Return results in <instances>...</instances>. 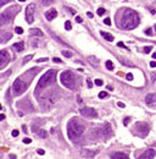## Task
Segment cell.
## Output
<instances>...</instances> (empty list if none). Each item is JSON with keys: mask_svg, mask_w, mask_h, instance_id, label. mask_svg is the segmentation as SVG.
<instances>
[{"mask_svg": "<svg viewBox=\"0 0 156 159\" xmlns=\"http://www.w3.org/2000/svg\"><path fill=\"white\" fill-rule=\"evenodd\" d=\"M123 29H133L139 25V16L133 10H126L119 22Z\"/></svg>", "mask_w": 156, "mask_h": 159, "instance_id": "1", "label": "cell"}, {"mask_svg": "<svg viewBox=\"0 0 156 159\" xmlns=\"http://www.w3.org/2000/svg\"><path fill=\"white\" fill-rule=\"evenodd\" d=\"M84 130H85V127H84L83 124L79 122L77 119L70 120V122H68V125H67V135H68V138H70L71 141H75V142H76V141L82 136V134L84 132Z\"/></svg>", "mask_w": 156, "mask_h": 159, "instance_id": "2", "label": "cell"}, {"mask_svg": "<svg viewBox=\"0 0 156 159\" xmlns=\"http://www.w3.org/2000/svg\"><path fill=\"white\" fill-rule=\"evenodd\" d=\"M55 76H56V70H49V71H46V72L40 77L36 92H38L39 89H43V88L48 87L49 84H51V83L55 81Z\"/></svg>", "mask_w": 156, "mask_h": 159, "instance_id": "3", "label": "cell"}, {"mask_svg": "<svg viewBox=\"0 0 156 159\" xmlns=\"http://www.w3.org/2000/svg\"><path fill=\"white\" fill-rule=\"evenodd\" d=\"M60 81H61L62 84H64V87H66V88H68V89H73L75 86H76L75 76H73V74H72L71 71H68V70L61 72V75H60Z\"/></svg>", "mask_w": 156, "mask_h": 159, "instance_id": "4", "label": "cell"}, {"mask_svg": "<svg viewBox=\"0 0 156 159\" xmlns=\"http://www.w3.org/2000/svg\"><path fill=\"white\" fill-rule=\"evenodd\" d=\"M18 10H20L18 6H12V8L4 10L2 12V25H8L9 22H11V20L15 17V15L18 12Z\"/></svg>", "mask_w": 156, "mask_h": 159, "instance_id": "5", "label": "cell"}, {"mask_svg": "<svg viewBox=\"0 0 156 159\" xmlns=\"http://www.w3.org/2000/svg\"><path fill=\"white\" fill-rule=\"evenodd\" d=\"M12 89H14L15 94H22L27 91V83L23 80L17 78V80H15V82L12 84Z\"/></svg>", "mask_w": 156, "mask_h": 159, "instance_id": "6", "label": "cell"}, {"mask_svg": "<svg viewBox=\"0 0 156 159\" xmlns=\"http://www.w3.org/2000/svg\"><path fill=\"white\" fill-rule=\"evenodd\" d=\"M79 114L84 118H89V119H95L98 116V113L94 108H82L79 109Z\"/></svg>", "mask_w": 156, "mask_h": 159, "instance_id": "7", "label": "cell"}, {"mask_svg": "<svg viewBox=\"0 0 156 159\" xmlns=\"http://www.w3.org/2000/svg\"><path fill=\"white\" fill-rule=\"evenodd\" d=\"M34 10H36V5L30 4L27 6L26 9V20L28 23H32L34 21Z\"/></svg>", "mask_w": 156, "mask_h": 159, "instance_id": "8", "label": "cell"}, {"mask_svg": "<svg viewBox=\"0 0 156 159\" xmlns=\"http://www.w3.org/2000/svg\"><path fill=\"white\" fill-rule=\"evenodd\" d=\"M10 61V55L8 53V50H2V54H0V68H5L6 64Z\"/></svg>", "mask_w": 156, "mask_h": 159, "instance_id": "9", "label": "cell"}, {"mask_svg": "<svg viewBox=\"0 0 156 159\" xmlns=\"http://www.w3.org/2000/svg\"><path fill=\"white\" fill-rule=\"evenodd\" d=\"M155 155H156V151H155V149H152V148H150V149L145 151L142 155H139V158H138V159H154V158H155Z\"/></svg>", "mask_w": 156, "mask_h": 159, "instance_id": "10", "label": "cell"}, {"mask_svg": "<svg viewBox=\"0 0 156 159\" xmlns=\"http://www.w3.org/2000/svg\"><path fill=\"white\" fill-rule=\"evenodd\" d=\"M137 130L142 131V136L140 137H145V135L149 132V125L146 124H137Z\"/></svg>", "mask_w": 156, "mask_h": 159, "instance_id": "11", "label": "cell"}, {"mask_svg": "<svg viewBox=\"0 0 156 159\" xmlns=\"http://www.w3.org/2000/svg\"><path fill=\"white\" fill-rule=\"evenodd\" d=\"M145 102H146V104H148V105L154 107V105L156 104V95H155L154 93L148 94V95H146V98H145Z\"/></svg>", "mask_w": 156, "mask_h": 159, "instance_id": "12", "label": "cell"}, {"mask_svg": "<svg viewBox=\"0 0 156 159\" xmlns=\"http://www.w3.org/2000/svg\"><path fill=\"white\" fill-rule=\"evenodd\" d=\"M56 16H57V11H56L55 9H50L49 11H46V12H45V17H46V20H48V21L54 20Z\"/></svg>", "mask_w": 156, "mask_h": 159, "instance_id": "13", "label": "cell"}, {"mask_svg": "<svg viewBox=\"0 0 156 159\" xmlns=\"http://www.w3.org/2000/svg\"><path fill=\"white\" fill-rule=\"evenodd\" d=\"M59 98H60V95L54 91V92H51V93L49 94V99H48V101H49L50 104H54V103H56V102L59 101Z\"/></svg>", "mask_w": 156, "mask_h": 159, "instance_id": "14", "label": "cell"}, {"mask_svg": "<svg viewBox=\"0 0 156 159\" xmlns=\"http://www.w3.org/2000/svg\"><path fill=\"white\" fill-rule=\"evenodd\" d=\"M111 159H129V158L127 154L121 153V152H116V153L111 154Z\"/></svg>", "mask_w": 156, "mask_h": 159, "instance_id": "15", "label": "cell"}, {"mask_svg": "<svg viewBox=\"0 0 156 159\" xmlns=\"http://www.w3.org/2000/svg\"><path fill=\"white\" fill-rule=\"evenodd\" d=\"M30 36H37V37H42L43 36V32L39 29V28H32L29 32Z\"/></svg>", "mask_w": 156, "mask_h": 159, "instance_id": "16", "label": "cell"}, {"mask_svg": "<svg viewBox=\"0 0 156 159\" xmlns=\"http://www.w3.org/2000/svg\"><path fill=\"white\" fill-rule=\"evenodd\" d=\"M14 49L16 51H22L24 49V43L23 42H18V43H15L14 44Z\"/></svg>", "mask_w": 156, "mask_h": 159, "instance_id": "17", "label": "cell"}, {"mask_svg": "<svg viewBox=\"0 0 156 159\" xmlns=\"http://www.w3.org/2000/svg\"><path fill=\"white\" fill-rule=\"evenodd\" d=\"M100 35L106 39V41H109V42H112L113 41V36L112 35H110V33H106V32H104V31H101L100 32Z\"/></svg>", "mask_w": 156, "mask_h": 159, "instance_id": "18", "label": "cell"}, {"mask_svg": "<svg viewBox=\"0 0 156 159\" xmlns=\"http://www.w3.org/2000/svg\"><path fill=\"white\" fill-rule=\"evenodd\" d=\"M97 152L94 151V152H91V151H85V149H83L82 151V154L84 155V157H87V158H91V157H94V154H95Z\"/></svg>", "mask_w": 156, "mask_h": 159, "instance_id": "19", "label": "cell"}, {"mask_svg": "<svg viewBox=\"0 0 156 159\" xmlns=\"http://www.w3.org/2000/svg\"><path fill=\"white\" fill-rule=\"evenodd\" d=\"M11 37H12V35H11V33H3V35H2V42H3V43H5V42H8Z\"/></svg>", "mask_w": 156, "mask_h": 159, "instance_id": "20", "label": "cell"}, {"mask_svg": "<svg viewBox=\"0 0 156 159\" xmlns=\"http://www.w3.org/2000/svg\"><path fill=\"white\" fill-rule=\"evenodd\" d=\"M38 135H39V137H42V138H46V137H48V132H46L45 130H39V131H38Z\"/></svg>", "mask_w": 156, "mask_h": 159, "instance_id": "21", "label": "cell"}, {"mask_svg": "<svg viewBox=\"0 0 156 159\" xmlns=\"http://www.w3.org/2000/svg\"><path fill=\"white\" fill-rule=\"evenodd\" d=\"M105 12H106V10H105L104 8H99V9H98V11H97V14H98L99 16H103Z\"/></svg>", "mask_w": 156, "mask_h": 159, "instance_id": "22", "label": "cell"}, {"mask_svg": "<svg viewBox=\"0 0 156 159\" xmlns=\"http://www.w3.org/2000/svg\"><path fill=\"white\" fill-rule=\"evenodd\" d=\"M89 60H90V62L93 64V65H98V60H97V58H95V56H90V58H89Z\"/></svg>", "mask_w": 156, "mask_h": 159, "instance_id": "23", "label": "cell"}, {"mask_svg": "<svg viewBox=\"0 0 156 159\" xmlns=\"http://www.w3.org/2000/svg\"><path fill=\"white\" fill-rule=\"evenodd\" d=\"M106 68L109 69V70H113V64H112V61H106Z\"/></svg>", "mask_w": 156, "mask_h": 159, "instance_id": "24", "label": "cell"}, {"mask_svg": "<svg viewBox=\"0 0 156 159\" xmlns=\"http://www.w3.org/2000/svg\"><path fill=\"white\" fill-rule=\"evenodd\" d=\"M54 2H55V0H42L43 5H50V4H53Z\"/></svg>", "mask_w": 156, "mask_h": 159, "instance_id": "25", "label": "cell"}, {"mask_svg": "<svg viewBox=\"0 0 156 159\" xmlns=\"http://www.w3.org/2000/svg\"><path fill=\"white\" fill-rule=\"evenodd\" d=\"M65 28H66L67 31H70V29L72 28V25H71L70 21H66V22H65Z\"/></svg>", "mask_w": 156, "mask_h": 159, "instance_id": "26", "label": "cell"}, {"mask_svg": "<svg viewBox=\"0 0 156 159\" xmlns=\"http://www.w3.org/2000/svg\"><path fill=\"white\" fill-rule=\"evenodd\" d=\"M62 54H64L66 58H71V56H72V53H71V51H67V50H62Z\"/></svg>", "mask_w": 156, "mask_h": 159, "instance_id": "27", "label": "cell"}, {"mask_svg": "<svg viewBox=\"0 0 156 159\" xmlns=\"http://www.w3.org/2000/svg\"><path fill=\"white\" fill-rule=\"evenodd\" d=\"M106 97H107V93H106V92H100V93H99V98L104 99V98H106Z\"/></svg>", "mask_w": 156, "mask_h": 159, "instance_id": "28", "label": "cell"}, {"mask_svg": "<svg viewBox=\"0 0 156 159\" xmlns=\"http://www.w3.org/2000/svg\"><path fill=\"white\" fill-rule=\"evenodd\" d=\"M15 31H16V33H17V35H22V33H23L22 27H16V28H15Z\"/></svg>", "mask_w": 156, "mask_h": 159, "instance_id": "29", "label": "cell"}, {"mask_svg": "<svg viewBox=\"0 0 156 159\" xmlns=\"http://www.w3.org/2000/svg\"><path fill=\"white\" fill-rule=\"evenodd\" d=\"M32 58H33V55H32V54H30V55H27V56L24 58V60H23V64H26V62H28V61H29L30 59H32Z\"/></svg>", "mask_w": 156, "mask_h": 159, "instance_id": "30", "label": "cell"}, {"mask_svg": "<svg viewBox=\"0 0 156 159\" xmlns=\"http://www.w3.org/2000/svg\"><path fill=\"white\" fill-rule=\"evenodd\" d=\"M95 84H97V86H103V84H104V81L100 80V78H98V80H95Z\"/></svg>", "mask_w": 156, "mask_h": 159, "instance_id": "31", "label": "cell"}, {"mask_svg": "<svg viewBox=\"0 0 156 159\" xmlns=\"http://www.w3.org/2000/svg\"><path fill=\"white\" fill-rule=\"evenodd\" d=\"M10 2H12V0H0V5H2V6H4L5 4L10 3Z\"/></svg>", "mask_w": 156, "mask_h": 159, "instance_id": "32", "label": "cell"}, {"mask_svg": "<svg viewBox=\"0 0 156 159\" xmlns=\"http://www.w3.org/2000/svg\"><path fill=\"white\" fill-rule=\"evenodd\" d=\"M104 23H105L106 26H110V25H111V20L107 17V18H105V20H104Z\"/></svg>", "mask_w": 156, "mask_h": 159, "instance_id": "33", "label": "cell"}, {"mask_svg": "<svg viewBox=\"0 0 156 159\" xmlns=\"http://www.w3.org/2000/svg\"><path fill=\"white\" fill-rule=\"evenodd\" d=\"M151 49H152V47H145V48H144V53H146V54H148V53H150V51H151Z\"/></svg>", "mask_w": 156, "mask_h": 159, "instance_id": "34", "label": "cell"}, {"mask_svg": "<svg viewBox=\"0 0 156 159\" xmlns=\"http://www.w3.org/2000/svg\"><path fill=\"white\" fill-rule=\"evenodd\" d=\"M145 33H146L148 36H152V29H151V28H148V29L145 31Z\"/></svg>", "mask_w": 156, "mask_h": 159, "instance_id": "35", "label": "cell"}, {"mask_svg": "<svg viewBox=\"0 0 156 159\" xmlns=\"http://www.w3.org/2000/svg\"><path fill=\"white\" fill-rule=\"evenodd\" d=\"M30 142H32V140L28 138V137H26V138L23 140V143H26V144H28V143H30Z\"/></svg>", "mask_w": 156, "mask_h": 159, "instance_id": "36", "label": "cell"}, {"mask_svg": "<svg viewBox=\"0 0 156 159\" xmlns=\"http://www.w3.org/2000/svg\"><path fill=\"white\" fill-rule=\"evenodd\" d=\"M129 121H131V118H126V119L123 120V124H124V125H128V124H129Z\"/></svg>", "mask_w": 156, "mask_h": 159, "instance_id": "37", "label": "cell"}, {"mask_svg": "<svg viewBox=\"0 0 156 159\" xmlns=\"http://www.w3.org/2000/svg\"><path fill=\"white\" fill-rule=\"evenodd\" d=\"M44 61H48V58H42V59L37 60V62H44Z\"/></svg>", "mask_w": 156, "mask_h": 159, "instance_id": "38", "label": "cell"}, {"mask_svg": "<svg viewBox=\"0 0 156 159\" xmlns=\"http://www.w3.org/2000/svg\"><path fill=\"white\" fill-rule=\"evenodd\" d=\"M53 61H54V62H56V64H61V62H62L59 58H54V59H53Z\"/></svg>", "mask_w": 156, "mask_h": 159, "instance_id": "39", "label": "cell"}, {"mask_svg": "<svg viewBox=\"0 0 156 159\" xmlns=\"http://www.w3.org/2000/svg\"><path fill=\"white\" fill-rule=\"evenodd\" d=\"M117 105H118L119 108H122V109H123V108H126V105H124V103H122V102H118V103H117Z\"/></svg>", "mask_w": 156, "mask_h": 159, "instance_id": "40", "label": "cell"}, {"mask_svg": "<svg viewBox=\"0 0 156 159\" xmlns=\"http://www.w3.org/2000/svg\"><path fill=\"white\" fill-rule=\"evenodd\" d=\"M126 77H127V80H129V81H132V80H133V75H132V74H127V76H126Z\"/></svg>", "mask_w": 156, "mask_h": 159, "instance_id": "41", "label": "cell"}, {"mask_svg": "<svg viewBox=\"0 0 156 159\" xmlns=\"http://www.w3.org/2000/svg\"><path fill=\"white\" fill-rule=\"evenodd\" d=\"M76 21H77L78 23H81V22H83V20H82V17H79V16H77V17H76Z\"/></svg>", "mask_w": 156, "mask_h": 159, "instance_id": "42", "label": "cell"}, {"mask_svg": "<svg viewBox=\"0 0 156 159\" xmlns=\"http://www.w3.org/2000/svg\"><path fill=\"white\" fill-rule=\"evenodd\" d=\"M12 136H14V137L18 136V131H17V130H14V131H12Z\"/></svg>", "mask_w": 156, "mask_h": 159, "instance_id": "43", "label": "cell"}, {"mask_svg": "<svg viewBox=\"0 0 156 159\" xmlns=\"http://www.w3.org/2000/svg\"><path fill=\"white\" fill-rule=\"evenodd\" d=\"M37 153H38V154H40V155H43L45 152H44V149H38V151H37Z\"/></svg>", "mask_w": 156, "mask_h": 159, "instance_id": "44", "label": "cell"}, {"mask_svg": "<svg viewBox=\"0 0 156 159\" xmlns=\"http://www.w3.org/2000/svg\"><path fill=\"white\" fill-rule=\"evenodd\" d=\"M150 66L151 68H156V61H151L150 62Z\"/></svg>", "mask_w": 156, "mask_h": 159, "instance_id": "45", "label": "cell"}, {"mask_svg": "<svg viewBox=\"0 0 156 159\" xmlns=\"http://www.w3.org/2000/svg\"><path fill=\"white\" fill-rule=\"evenodd\" d=\"M87 83H88V87H89V88L93 86V83H91V81H90V80H88V81H87Z\"/></svg>", "mask_w": 156, "mask_h": 159, "instance_id": "46", "label": "cell"}, {"mask_svg": "<svg viewBox=\"0 0 156 159\" xmlns=\"http://www.w3.org/2000/svg\"><path fill=\"white\" fill-rule=\"evenodd\" d=\"M118 47H121V48H126V47H124V44H123L122 42H119V43H118ZM126 49H127V48H126Z\"/></svg>", "mask_w": 156, "mask_h": 159, "instance_id": "47", "label": "cell"}, {"mask_svg": "<svg viewBox=\"0 0 156 159\" xmlns=\"http://www.w3.org/2000/svg\"><path fill=\"white\" fill-rule=\"evenodd\" d=\"M5 119V115L4 114H2V116H0V120H4Z\"/></svg>", "mask_w": 156, "mask_h": 159, "instance_id": "48", "label": "cell"}, {"mask_svg": "<svg viewBox=\"0 0 156 159\" xmlns=\"http://www.w3.org/2000/svg\"><path fill=\"white\" fill-rule=\"evenodd\" d=\"M88 17H90V18H91V17H93V14H91V12H88Z\"/></svg>", "mask_w": 156, "mask_h": 159, "instance_id": "49", "label": "cell"}, {"mask_svg": "<svg viewBox=\"0 0 156 159\" xmlns=\"http://www.w3.org/2000/svg\"><path fill=\"white\" fill-rule=\"evenodd\" d=\"M10 159H16V157H15V155H14V154H12V155H11V157H10Z\"/></svg>", "mask_w": 156, "mask_h": 159, "instance_id": "50", "label": "cell"}, {"mask_svg": "<svg viewBox=\"0 0 156 159\" xmlns=\"http://www.w3.org/2000/svg\"><path fill=\"white\" fill-rule=\"evenodd\" d=\"M152 58H154V59H156V53H154V54H152Z\"/></svg>", "mask_w": 156, "mask_h": 159, "instance_id": "51", "label": "cell"}, {"mask_svg": "<svg viewBox=\"0 0 156 159\" xmlns=\"http://www.w3.org/2000/svg\"><path fill=\"white\" fill-rule=\"evenodd\" d=\"M18 2H21V3H23V2H26V0H18Z\"/></svg>", "mask_w": 156, "mask_h": 159, "instance_id": "52", "label": "cell"}, {"mask_svg": "<svg viewBox=\"0 0 156 159\" xmlns=\"http://www.w3.org/2000/svg\"><path fill=\"white\" fill-rule=\"evenodd\" d=\"M155 29H156V25H155Z\"/></svg>", "mask_w": 156, "mask_h": 159, "instance_id": "53", "label": "cell"}]
</instances>
